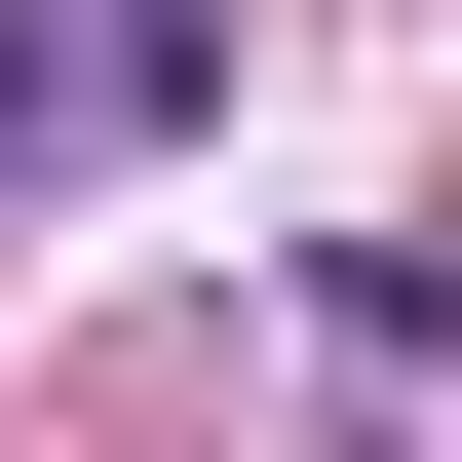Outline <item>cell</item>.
<instances>
[{
    "label": "cell",
    "mask_w": 462,
    "mask_h": 462,
    "mask_svg": "<svg viewBox=\"0 0 462 462\" xmlns=\"http://www.w3.org/2000/svg\"><path fill=\"white\" fill-rule=\"evenodd\" d=\"M0 116H39V39H0Z\"/></svg>",
    "instance_id": "cell-1"
}]
</instances>
